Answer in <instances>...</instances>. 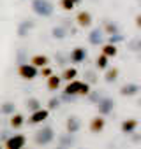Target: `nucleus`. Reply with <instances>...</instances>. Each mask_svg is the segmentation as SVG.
<instances>
[{"instance_id":"nucleus-33","label":"nucleus","mask_w":141,"mask_h":149,"mask_svg":"<svg viewBox=\"0 0 141 149\" xmlns=\"http://www.w3.org/2000/svg\"><path fill=\"white\" fill-rule=\"evenodd\" d=\"M60 105H62L60 95H58V97H51V98L48 100V109H49V111H56V109H58Z\"/></svg>"},{"instance_id":"nucleus-14","label":"nucleus","mask_w":141,"mask_h":149,"mask_svg":"<svg viewBox=\"0 0 141 149\" xmlns=\"http://www.w3.org/2000/svg\"><path fill=\"white\" fill-rule=\"evenodd\" d=\"M81 126H83V123H81V119L78 116H69L67 121H65V132H69V133L76 135L81 130Z\"/></svg>"},{"instance_id":"nucleus-2","label":"nucleus","mask_w":141,"mask_h":149,"mask_svg":"<svg viewBox=\"0 0 141 149\" xmlns=\"http://www.w3.org/2000/svg\"><path fill=\"white\" fill-rule=\"evenodd\" d=\"M92 84L87 83V81H80V79H73V81H69L63 88V93L67 95H73V97H87L90 93V88Z\"/></svg>"},{"instance_id":"nucleus-19","label":"nucleus","mask_w":141,"mask_h":149,"mask_svg":"<svg viewBox=\"0 0 141 149\" xmlns=\"http://www.w3.org/2000/svg\"><path fill=\"white\" fill-rule=\"evenodd\" d=\"M118 76H120V70H118V67H108V68L104 70V83H108V84H113V83L118 79Z\"/></svg>"},{"instance_id":"nucleus-21","label":"nucleus","mask_w":141,"mask_h":149,"mask_svg":"<svg viewBox=\"0 0 141 149\" xmlns=\"http://www.w3.org/2000/svg\"><path fill=\"white\" fill-rule=\"evenodd\" d=\"M53 60H55V63H56L58 67H63V68L70 63V56H69V53H65V51H56V53L53 54Z\"/></svg>"},{"instance_id":"nucleus-30","label":"nucleus","mask_w":141,"mask_h":149,"mask_svg":"<svg viewBox=\"0 0 141 149\" xmlns=\"http://www.w3.org/2000/svg\"><path fill=\"white\" fill-rule=\"evenodd\" d=\"M109 67V58L104 54V53H101L99 56H97V60H95V68L97 70H106Z\"/></svg>"},{"instance_id":"nucleus-1","label":"nucleus","mask_w":141,"mask_h":149,"mask_svg":"<svg viewBox=\"0 0 141 149\" xmlns=\"http://www.w3.org/2000/svg\"><path fill=\"white\" fill-rule=\"evenodd\" d=\"M56 140V133H55V128L51 125H42L35 133H34V144L35 146H51L53 142Z\"/></svg>"},{"instance_id":"nucleus-9","label":"nucleus","mask_w":141,"mask_h":149,"mask_svg":"<svg viewBox=\"0 0 141 149\" xmlns=\"http://www.w3.org/2000/svg\"><path fill=\"white\" fill-rule=\"evenodd\" d=\"M34 26H35L34 19H23V21L18 23V26H16V35H18L20 39H25V37H28V33L34 30Z\"/></svg>"},{"instance_id":"nucleus-25","label":"nucleus","mask_w":141,"mask_h":149,"mask_svg":"<svg viewBox=\"0 0 141 149\" xmlns=\"http://www.w3.org/2000/svg\"><path fill=\"white\" fill-rule=\"evenodd\" d=\"M101 53H104L108 58H115V56L118 54V47H116V44H113V42H104Z\"/></svg>"},{"instance_id":"nucleus-42","label":"nucleus","mask_w":141,"mask_h":149,"mask_svg":"<svg viewBox=\"0 0 141 149\" xmlns=\"http://www.w3.org/2000/svg\"><path fill=\"white\" fill-rule=\"evenodd\" d=\"M74 4H76V6H78V4H81V0H74Z\"/></svg>"},{"instance_id":"nucleus-6","label":"nucleus","mask_w":141,"mask_h":149,"mask_svg":"<svg viewBox=\"0 0 141 149\" xmlns=\"http://www.w3.org/2000/svg\"><path fill=\"white\" fill-rule=\"evenodd\" d=\"M49 109H37V111H34V112H30V116H28V119H27V125H41V123H44V121H48V118H49Z\"/></svg>"},{"instance_id":"nucleus-38","label":"nucleus","mask_w":141,"mask_h":149,"mask_svg":"<svg viewBox=\"0 0 141 149\" xmlns=\"http://www.w3.org/2000/svg\"><path fill=\"white\" fill-rule=\"evenodd\" d=\"M129 137H130V142H132V144H141V133H137V132H132Z\"/></svg>"},{"instance_id":"nucleus-41","label":"nucleus","mask_w":141,"mask_h":149,"mask_svg":"<svg viewBox=\"0 0 141 149\" xmlns=\"http://www.w3.org/2000/svg\"><path fill=\"white\" fill-rule=\"evenodd\" d=\"M137 107L141 109V98H137Z\"/></svg>"},{"instance_id":"nucleus-22","label":"nucleus","mask_w":141,"mask_h":149,"mask_svg":"<svg viewBox=\"0 0 141 149\" xmlns=\"http://www.w3.org/2000/svg\"><path fill=\"white\" fill-rule=\"evenodd\" d=\"M102 30L106 32V35H113V33H118V32H120V25H118L116 21L104 19V21H102Z\"/></svg>"},{"instance_id":"nucleus-24","label":"nucleus","mask_w":141,"mask_h":149,"mask_svg":"<svg viewBox=\"0 0 141 149\" xmlns=\"http://www.w3.org/2000/svg\"><path fill=\"white\" fill-rule=\"evenodd\" d=\"M14 112H16V104L13 100H7V102L0 104V114H2V116H11Z\"/></svg>"},{"instance_id":"nucleus-5","label":"nucleus","mask_w":141,"mask_h":149,"mask_svg":"<svg viewBox=\"0 0 141 149\" xmlns=\"http://www.w3.org/2000/svg\"><path fill=\"white\" fill-rule=\"evenodd\" d=\"M87 40H88L90 46H102L108 40V37H106V32L102 30V26H95V28H92L88 32Z\"/></svg>"},{"instance_id":"nucleus-43","label":"nucleus","mask_w":141,"mask_h":149,"mask_svg":"<svg viewBox=\"0 0 141 149\" xmlns=\"http://www.w3.org/2000/svg\"><path fill=\"white\" fill-rule=\"evenodd\" d=\"M139 9H141V0H139Z\"/></svg>"},{"instance_id":"nucleus-18","label":"nucleus","mask_w":141,"mask_h":149,"mask_svg":"<svg viewBox=\"0 0 141 149\" xmlns=\"http://www.w3.org/2000/svg\"><path fill=\"white\" fill-rule=\"evenodd\" d=\"M56 144H58V147H70V146H74V133L65 132V133L58 135L56 137Z\"/></svg>"},{"instance_id":"nucleus-40","label":"nucleus","mask_w":141,"mask_h":149,"mask_svg":"<svg viewBox=\"0 0 141 149\" xmlns=\"http://www.w3.org/2000/svg\"><path fill=\"white\" fill-rule=\"evenodd\" d=\"M134 23H136V26L141 30V14H136V18H134Z\"/></svg>"},{"instance_id":"nucleus-3","label":"nucleus","mask_w":141,"mask_h":149,"mask_svg":"<svg viewBox=\"0 0 141 149\" xmlns=\"http://www.w3.org/2000/svg\"><path fill=\"white\" fill-rule=\"evenodd\" d=\"M30 9L39 18H51L55 14V6L49 2V0H32Z\"/></svg>"},{"instance_id":"nucleus-36","label":"nucleus","mask_w":141,"mask_h":149,"mask_svg":"<svg viewBox=\"0 0 141 149\" xmlns=\"http://www.w3.org/2000/svg\"><path fill=\"white\" fill-rule=\"evenodd\" d=\"M39 74H41V76H42L44 79H48V77L51 76V74H53V68H51L49 65H46V67H41V68H39Z\"/></svg>"},{"instance_id":"nucleus-7","label":"nucleus","mask_w":141,"mask_h":149,"mask_svg":"<svg viewBox=\"0 0 141 149\" xmlns=\"http://www.w3.org/2000/svg\"><path fill=\"white\" fill-rule=\"evenodd\" d=\"M4 146L7 149H21L27 146V135L25 133H14L4 142Z\"/></svg>"},{"instance_id":"nucleus-28","label":"nucleus","mask_w":141,"mask_h":149,"mask_svg":"<svg viewBox=\"0 0 141 149\" xmlns=\"http://www.w3.org/2000/svg\"><path fill=\"white\" fill-rule=\"evenodd\" d=\"M76 77H78V68H76V67H65V68H63L62 79H63L65 83L73 81V79H76Z\"/></svg>"},{"instance_id":"nucleus-8","label":"nucleus","mask_w":141,"mask_h":149,"mask_svg":"<svg viewBox=\"0 0 141 149\" xmlns=\"http://www.w3.org/2000/svg\"><path fill=\"white\" fill-rule=\"evenodd\" d=\"M113 109H115V100H113L111 97H106V95H104V97L99 100V104H97V112L102 114L104 118L109 116V114L113 112Z\"/></svg>"},{"instance_id":"nucleus-39","label":"nucleus","mask_w":141,"mask_h":149,"mask_svg":"<svg viewBox=\"0 0 141 149\" xmlns=\"http://www.w3.org/2000/svg\"><path fill=\"white\" fill-rule=\"evenodd\" d=\"M9 137H11L9 130H2V132H0V142H6V140H7Z\"/></svg>"},{"instance_id":"nucleus-11","label":"nucleus","mask_w":141,"mask_h":149,"mask_svg":"<svg viewBox=\"0 0 141 149\" xmlns=\"http://www.w3.org/2000/svg\"><path fill=\"white\" fill-rule=\"evenodd\" d=\"M74 19H76V23H78L80 28H90L94 25V16L88 11H80Z\"/></svg>"},{"instance_id":"nucleus-16","label":"nucleus","mask_w":141,"mask_h":149,"mask_svg":"<svg viewBox=\"0 0 141 149\" xmlns=\"http://www.w3.org/2000/svg\"><path fill=\"white\" fill-rule=\"evenodd\" d=\"M137 125H139V123H137L136 118H127V119L122 121V125H120V132H122L123 135H130L132 132H136Z\"/></svg>"},{"instance_id":"nucleus-29","label":"nucleus","mask_w":141,"mask_h":149,"mask_svg":"<svg viewBox=\"0 0 141 149\" xmlns=\"http://www.w3.org/2000/svg\"><path fill=\"white\" fill-rule=\"evenodd\" d=\"M14 61H16V65H21V63H27V61H30V56H28V53H27V49H23V47H20V49L16 51V56H14Z\"/></svg>"},{"instance_id":"nucleus-10","label":"nucleus","mask_w":141,"mask_h":149,"mask_svg":"<svg viewBox=\"0 0 141 149\" xmlns=\"http://www.w3.org/2000/svg\"><path fill=\"white\" fill-rule=\"evenodd\" d=\"M69 56H70V63L78 65V63H83V61L87 60V56H88V51H87L85 47L78 46V47H73V51L69 53Z\"/></svg>"},{"instance_id":"nucleus-27","label":"nucleus","mask_w":141,"mask_h":149,"mask_svg":"<svg viewBox=\"0 0 141 149\" xmlns=\"http://www.w3.org/2000/svg\"><path fill=\"white\" fill-rule=\"evenodd\" d=\"M42 107V104H41V100L37 98V97H28L27 100H25V109L28 111V112H34V111H37V109H41Z\"/></svg>"},{"instance_id":"nucleus-34","label":"nucleus","mask_w":141,"mask_h":149,"mask_svg":"<svg viewBox=\"0 0 141 149\" xmlns=\"http://www.w3.org/2000/svg\"><path fill=\"white\" fill-rule=\"evenodd\" d=\"M60 7L63 11H73L76 7V4H74V0H60Z\"/></svg>"},{"instance_id":"nucleus-13","label":"nucleus","mask_w":141,"mask_h":149,"mask_svg":"<svg viewBox=\"0 0 141 149\" xmlns=\"http://www.w3.org/2000/svg\"><path fill=\"white\" fill-rule=\"evenodd\" d=\"M106 128V119L102 114H97L95 118L90 119V125H88V130L92 133H102V130Z\"/></svg>"},{"instance_id":"nucleus-20","label":"nucleus","mask_w":141,"mask_h":149,"mask_svg":"<svg viewBox=\"0 0 141 149\" xmlns=\"http://www.w3.org/2000/svg\"><path fill=\"white\" fill-rule=\"evenodd\" d=\"M62 76H56V74H51V76L46 79V88L49 90V91H56V90H60V84H62Z\"/></svg>"},{"instance_id":"nucleus-4","label":"nucleus","mask_w":141,"mask_h":149,"mask_svg":"<svg viewBox=\"0 0 141 149\" xmlns=\"http://www.w3.org/2000/svg\"><path fill=\"white\" fill-rule=\"evenodd\" d=\"M18 76L21 79H25V81H34L39 76V68L34 63H30V61L21 63V65H18Z\"/></svg>"},{"instance_id":"nucleus-12","label":"nucleus","mask_w":141,"mask_h":149,"mask_svg":"<svg viewBox=\"0 0 141 149\" xmlns=\"http://www.w3.org/2000/svg\"><path fill=\"white\" fill-rule=\"evenodd\" d=\"M139 91H141V86H139L137 83H125V84L120 86V91H118V93H120L122 97L129 98V97H136Z\"/></svg>"},{"instance_id":"nucleus-37","label":"nucleus","mask_w":141,"mask_h":149,"mask_svg":"<svg viewBox=\"0 0 141 149\" xmlns=\"http://www.w3.org/2000/svg\"><path fill=\"white\" fill-rule=\"evenodd\" d=\"M76 98H78V97L67 95V93H60V100H62V104H73V102H76Z\"/></svg>"},{"instance_id":"nucleus-23","label":"nucleus","mask_w":141,"mask_h":149,"mask_svg":"<svg viewBox=\"0 0 141 149\" xmlns=\"http://www.w3.org/2000/svg\"><path fill=\"white\" fill-rule=\"evenodd\" d=\"M83 79H85L87 83H90L92 86H94V84H97V83H99V74H97V68H87V70L83 72Z\"/></svg>"},{"instance_id":"nucleus-15","label":"nucleus","mask_w":141,"mask_h":149,"mask_svg":"<svg viewBox=\"0 0 141 149\" xmlns=\"http://www.w3.org/2000/svg\"><path fill=\"white\" fill-rule=\"evenodd\" d=\"M69 33H70V30H69V26H65L63 23L55 25V26L51 28V37L56 39V40H63V39H67Z\"/></svg>"},{"instance_id":"nucleus-26","label":"nucleus","mask_w":141,"mask_h":149,"mask_svg":"<svg viewBox=\"0 0 141 149\" xmlns=\"http://www.w3.org/2000/svg\"><path fill=\"white\" fill-rule=\"evenodd\" d=\"M30 63H34L37 68L46 67V65H49V56H46V54H34V56H30Z\"/></svg>"},{"instance_id":"nucleus-32","label":"nucleus","mask_w":141,"mask_h":149,"mask_svg":"<svg viewBox=\"0 0 141 149\" xmlns=\"http://www.w3.org/2000/svg\"><path fill=\"white\" fill-rule=\"evenodd\" d=\"M102 97H104V95H102V91H99V90H90V93L87 95V100H88L90 104L97 105V104H99V100H101Z\"/></svg>"},{"instance_id":"nucleus-31","label":"nucleus","mask_w":141,"mask_h":149,"mask_svg":"<svg viewBox=\"0 0 141 149\" xmlns=\"http://www.w3.org/2000/svg\"><path fill=\"white\" fill-rule=\"evenodd\" d=\"M127 49L132 53H141V37H134L127 42Z\"/></svg>"},{"instance_id":"nucleus-17","label":"nucleus","mask_w":141,"mask_h":149,"mask_svg":"<svg viewBox=\"0 0 141 149\" xmlns=\"http://www.w3.org/2000/svg\"><path fill=\"white\" fill-rule=\"evenodd\" d=\"M25 123H27V118H25L21 112H14V114H11V118H9V126H11L13 130H20Z\"/></svg>"},{"instance_id":"nucleus-35","label":"nucleus","mask_w":141,"mask_h":149,"mask_svg":"<svg viewBox=\"0 0 141 149\" xmlns=\"http://www.w3.org/2000/svg\"><path fill=\"white\" fill-rule=\"evenodd\" d=\"M108 42H113V44H118V42H125V37L118 32V33H113V35H108Z\"/></svg>"}]
</instances>
